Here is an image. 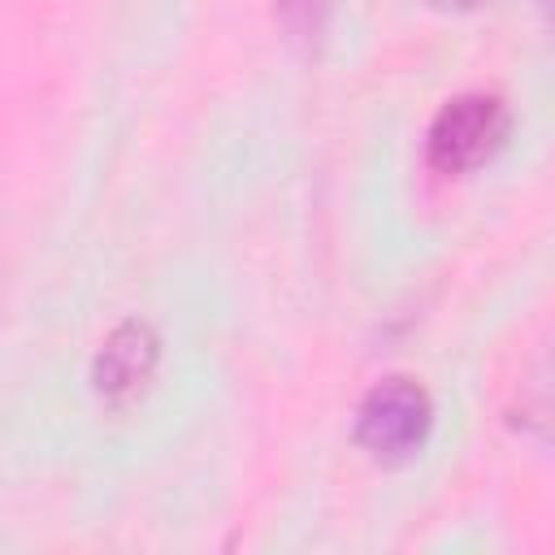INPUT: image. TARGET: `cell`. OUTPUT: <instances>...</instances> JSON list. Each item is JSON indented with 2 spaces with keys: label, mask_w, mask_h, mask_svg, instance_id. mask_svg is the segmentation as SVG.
Masks as SVG:
<instances>
[{
  "label": "cell",
  "mask_w": 555,
  "mask_h": 555,
  "mask_svg": "<svg viewBox=\"0 0 555 555\" xmlns=\"http://www.w3.org/2000/svg\"><path fill=\"white\" fill-rule=\"evenodd\" d=\"M425 4H434V9H481L490 0H425Z\"/></svg>",
  "instance_id": "cell-5"
},
{
  "label": "cell",
  "mask_w": 555,
  "mask_h": 555,
  "mask_svg": "<svg viewBox=\"0 0 555 555\" xmlns=\"http://www.w3.org/2000/svg\"><path fill=\"white\" fill-rule=\"evenodd\" d=\"M156 364H160V334L152 321L143 317H126L108 330V338L100 343L95 360H91V390L113 403V408H126L134 403L152 377H156Z\"/></svg>",
  "instance_id": "cell-3"
},
{
  "label": "cell",
  "mask_w": 555,
  "mask_h": 555,
  "mask_svg": "<svg viewBox=\"0 0 555 555\" xmlns=\"http://www.w3.org/2000/svg\"><path fill=\"white\" fill-rule=\"evenodd\" d=\"M512 134V108L503 95L468 91L438 108L425 134V160L442 178H464L499 156Z\"/></svg>",
  "instance_id": "cell-1"
},
{
  "label": "cell",
  "mask_w": 555,
  "mask_h": 555,
  "mask_svg": "<svg viewBox=\"0 0 555 555\" xmlns=\"http://www.w3.org/2000/svg\"><path fill=\"white\" fill-rule=\"evenodd\" d=\"M434 429V399L416 377H382L356 408V442L377 464H403L421 455Z\"/></svg>",
  "instance_id": "cell-2"
},
{
  "label": "cell",
  "mask_w": 555,
  "mask_h": 555,
  "mask_svg": "<svg viewBox=\"0 0 555 555\" xmlns=\"http://www.w3.org/2000/svg\"><path fill=\"white\" fill-rule=\"evenodd\" d=\"M330 4H334V0H278V22L286 26L291 39H299V43H317L321 30H325Z\"/></svg>",
  "instance_id": "cell-4"
}]
</instances>
